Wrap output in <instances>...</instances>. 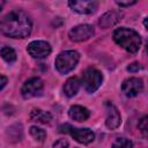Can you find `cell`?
I'll use <instances>...</instances> for the list:
<instances>
[{"label":"cell","instance_id":"8fae6325","mask_svg":"<svg viewBox=\"0 0 148 148\" xmlns=\"http://www.w3.org/2000/svg\"><path fill=\"white\" fill-rule=\"evenodd\" d=\"M68 6L79 14H91L96 12L98 7L97 1H77V0H71L68 2Z\"/></svg>","mask_w":148,"mask_h":148},{"label":"cell","instance_id":"3957f363","mask_svg":"<svg viewBox=\"0 0 148 148\" xmlns=\"http://www.w3.org/2000/svg\"><path fill=\"white\" fill-rule=\"evenodd\" d=\"M80 60V53L75 50H67L59 53L56 58L54 65L60 74H67L75 68Z\"/></svg>","mask_w":148,"mask_h":148},{"label":"cell","instance_id":"ffe728a7","mask_svg":"<svg viewBox=\"0 0 148 148\" xmlns=\"http://www.w3.org/2000/svg\"><path fill=\"white\" fill-rule=\"evenodd\" d=\"M141 69H142V66L139 62H133V64H131V65L127 66V71L131 72V73H136V72H139Z\"/></svg>","mask_w":148,"mask_h":148},{"label":"cell","instance_id":"ac0fdd59","mask_svg":"<svg viewBox=\"0 0 148 148\" xmlns=\"http://www.w3.org/2000/svg\"><path fill=\"white\" fill-rule=\"evenodd\" d=\"M112 148H133V143L126 138H117L112 145Z\"/></svg>","mask_w":148,"mask_h":148},{"label":"cell","instance_id":"603a6c76","mask_svg":"<svg viewBox=\"0 0 148 148\" xmlns=\"http://www.w3.org/2000/svg\"><path fill=\"white\" fill-rule=\"evenodd\" d=\"M7 81H8V79H7L5 75L0 74V90L5 88V86L7 84Z\"/></svg>","mask_w":148,"mask_h":148},{"label":"cell","instance_id":"7c38bea8","mask_svg":"<svg viewBox=\"0 0 148 148\" xmlns=\"http://www.w3.org/2000/svg\"><path fill=\"white\" fill-rule=\"evenodd\" d=\"M121 16H123V14L119 10H109V12H106L105 14H103L101 16V18L98 21V24L103 29L113 27L114 24H117L121 20Z\"/></svg>","mask_w":148,"mask_h":148},{"label":"cell","instance_id":"ba28073f","mask_svg":"<svg viewBox=\"0 0 148 148\" xmlns=\"http://www.w3.org/2000/svg\"><path fill=\"white\" fill-rule=\"evenodd\" d=\"M27 51L35 59H44L50 56L52 49L51 45L45 40H34L28 45Z\"/></svg>","mask_w":148,"mask_h":148},{"label":"cell","instance_id":"d4e9b609","mask_svg":"<svg viewBox=\"0 0 148 148\" xmlns=\"http://www.w3.org/2000/svg\"><path fill=\"white\" fill-rule=\"evenodd\" d=\"M143 24H145V27H147V18H145V21H143Z\"/></svg>","mask_w":148,"mask_h":148},{"label":"cell","instance_id":"5bb4252c","mask_svg":"<svg viewBox=\"0 0 148 148\" xmlns=\"http://www.w3.org/2000/svg\"><path fill=\"white\" fill-rule=\"evenodd\" d=\"M80 80L77 77H71L66 81V83L64 84V94L67 96V97H73L77 94L79 89H80Z\"/></svg>","mask_w":148,"mask_h":148},{"label":"cell","instance_id":"6da1fadb","mask_svg":"<svg viewBox=\"0 0 148 148\" xmlns=\"http://www.w3.org/2000/svg\"><path fill=\"white\" fill-rule=\"evenodd\" d=\"M32 30L29 15L22 9H13L0 18V32L12 38H25Z\"/></svg>","mask_w":148,"mask_h":148},{"label":"cell","instance_id":"2e32d148","mask_svg":"<svg viewBox=\"0 0 148 148\" xmlns=\"http://www.w3.org/2000/svg\"><path fill=\"white\" fill-rule=\"evenodd\" d=\"M0 57L7 62V64H14L16 61L17 54L15 52V50L10 46H3L0 50Z\"/></svg>","mask_w":148,"mask_h":148},{"label":"cell","instance_id":"5b68a950","mask_svg":"<svg viewBox=\"0 0 148 148\" xmlns=\"http://www.w3.org/2000/svg\"><path fill=\"white\" fill-rule=\"evenodd\" d=\"M103 75L102 73L92 67L87 68L82 74V86L87 92H95L102 84Z\"/></svg>","mask_w":148,"mask_h":148},{"label":"cell","instance_id":"7a4b0ae2","mask_svg":"<svg viewBox=\"0 0 148 148\" xmlns=\"http://www.w3.org/2000/svg\"><path fill=\"white\" fill-rule=\"evenodd\" d=\"M113 40L130 53H136L141 46V36L133 29L121 27L113 31Z\"/></svg>","mask_w":148,"mask_h":148},{"label":"cell","instance_id":"d6986e66","mask_svg":"<svg viewBox=\"0 0 148 148\" xmlns=\"http://www.w3.org/2000/svg\"><path fill=\"white\" fill-rule=\"evenodd\" d=\"M139 130L141 131V133L146 138L147 136V130H148V127H147V117L146 116L142 117V119L139 121Z\"/></svg>","mask_w":148,"mask_h":148},{"label":"cell","instance_id":"277c9868","mask_svg":"<svg viewBox=\"0 0 148 148\" xmlns=\"http://www.w3.org/2000/svg\"><path fill=\"white\" fill-rule=\"evenodd\" d=\"M59 131L61 133H68L75 141L83 145H88L95 139V134L90 128H76L69 124H62L59 126Z\"/></svg>","mask_w":148,"mask_h":148},{"label":"cell","instance_id":"e0dca14e","mask_svg":"<svg viewBox=\"0 0 148 148\" xmlns=\"http://www.w3.org/2000/svg\"><path fill=\"white\" fill-rule=\"evenodd\" d=\"M30 134L38 142H43L45 140V138H46V132L43 128L37 127V126H31L30 127Z\"/></svg>","mask_w":148,"mask_h":148},{"label":"cell","instance_id":"52a82bcc","mask_svg":"<svg viewBox=\"0 0 148 148\" xmlns=\"http://www.w3.org/2000/svg\"><path fill=\"white\" fill-rule=\"evenodd\" d=\"M43 88H44V84L39 77H31L23 83L21 88V94L24 98H31L40 95L43 91Z\"/></svg>","mask_w":148,"mask_h":148},{"label":"cell","instance_id":"9c48e42d","mask_svg":"<svg viewBox=\"0 0 148 148\" xmlns=\"http://www.w3.org/2000/svg\"><path fill=\"white\" fill-rule=\"evenodd\" d=\"M121 90L127 97H135L143 90V82L139 77H130L121 84Z\"/></svg>","mask_w":148,"mask_h":148},{"label":"cell","instance_id":"cb8c5ba5","mask_svg":"<svg viewBox=\"0 0 148 148\" xmlns=\"http://www.w3.org/2000/svg\"><path fill=\"white\" fill-rule=\"evenodd\" d=\"M3 5H5V2H3V1H0V10L2 9V6H3Z\"/></svg>","mask_w":148,"mask_h":148},{"label":"cell","instance_id":"4fadbf2b","mask_svg":"<svg viewBox=\"0 0 148 148\" xmlns=\"http://www.w3.org/2000/svg\"><path fill=\"white\" fill-rule=\"evenodd\" d=\"M68 116L75 120V121H84L89 118L90 116V111L84 108V106H81V105H73L69 108V111H68Z\"/></svg>","mask_w":148,"mask_h":148},{"label":"cell","instance_id":"7402d4cb","mask_svg":"<svg viewBox=\"0 0 148 148\" xmlns=\"http://www.w3.org/2000/svg\"><path fill=\"white\" fill-rule=\"evenodd\" d=\"M116 3L120 7H130L132 5H135L136 1H116Z\"/></svg>","mask_w":148,"mask_h":148},{"label":"cell","instance_id":"9a60e30c","mask_svg":"<svg viewBox=\"0 0 148 148\" xmlns=\"http://www.w3.org/2000/svg\"><path fill=\"white\" fill-rule=\"evenodd\" d=\"M30 119L32 121H37L40 124H49L52 120V114L40 109H34L30 112Z\"/></svg>","mask_w":148,"mask_h":148},{"label":"cell","instance_id":"8992f818","mask_svg":"<svg viewBox=\"0 0 148 148\" xmlns=\"http://www.w3.org/2000/svg\"><path fill=\"white\" fill-rule=\"evenodd\" d=\"M95 34L94 27L90 24H80L74 27L73 29H71V31L68 32V37L72 42H84L88 40L89 38H91Z\"/></svg>","mask_w":148,"mask_h":148},{"label":"cell","instance_id":"44dd1931","mask_svg":"<svg viewBox=\"0 0 148 148\" xmlns=\"http://www.w3.org/2000/svg\"><path fill=\"white\" fill-rule=\"evenodd\" d=\"M53 148H68V141L65 139H60L53 143Z\"/></svg>","mask_w":148,"mask_h":148},{"label":"cell","instance_id":"30bf717a","mask_svg":"<svg viewBox=\"0 0 148 148\" xmlns=\"http://www.w3.org/2000/svg\"><path fill=\"white\" fill-rule=\"evenodd\" d=\"M105 109H106V120H105L106 127L110 130H116L121 123V116L119 113V110L111 102L105 103Z\"/></svg>","mask_w":148,"mask_h":148}]
</instances>
